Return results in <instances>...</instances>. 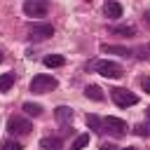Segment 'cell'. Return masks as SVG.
Instances as JSON below:
<instances>
[{
	"label": "cell",
	"instance_id": "cell-1",
	"mask_svg": "<svg viewBox=\"0 0 150 150\" xmlns=\"http://www.w3.org/2000/svg\"><path fill=\"white\" fill-rule=\"evenodd\" d=\"M91 68H94L98 75L110 77V80H117V77H122V75H124V70H122V66H120V63H112V61H105V59H96V61L91 63Z\"/></svg>",
	"mask_w": 150,
	"mask_h": 150
},
{
	"label": "cell",
	"instance_id": "cell-2",
	"mask_svg": "<svg viewBox=\"0 0 150 150\" xmlns=\"http://www.w3.org/2000/svg\"><path fill=\"white\" fill-rule=\"evenodd\" d=\"M127 131H129L127 122H122V120H117V117H105V120H101V134H110V136H115V138H122Z\"/></svg>",
	"mask_w": 150,
	"mask_h": 150
},
{
	"label": "cell",
	"instance_id": "cell-3",
	"mask_svg": "<svg viewBox=\"0 0 150 150\" xmlns=\"http://www.w3.org/2000/svg\"><path fill=\"white\" fill-rule=\"evenodd\" d=\"M7 131L12 134V136H19V134H30L33 131V124H30V120H26V117H21V115H12L9 120H7Z\"/></svg>",
	"mask_w": 150,
	"mask_h": 150
},
{
	"label": "cell",
	"instance_id": "cell-4",
	"mask_svg": "<svg viewBox=\"0 0 150 150\" xmlns=\"http://www.w3.org/2000/svg\"><path fill=\"white\" fill-rule=\"evenodd\" d=\"M52 89H56V77H52V75H35L30 80V91L33 94H47Z\"/></svg>",
	"mask_w": 150,
	"mask_h": 150
},
{
	"label": "cell",
	"instance_id": "cell-5",
	"mask_svg": "<svg viewBox=\"0 0 150 150\" xmlns=\"http://www.w3.org/2000/svg\"><path fill=\"white\" fill-rule=\"evenodd\" d=\"M23 12L30 19H40V16H45L49 12V2L47 0H26L23 2Z\"/></svg>",
	"mask_w": 150,
	"mask_h": 150
},
{
	"label": "cell",
	"instance_id": "cell-6",
	"mask_svg": "<svg viewBox=\"0 0 150 150\" xmlns=\"http://www.w3.org/2000/svg\"><path fill=\"white\" fill-rule=\"evenodd\" d=\"M110 94H112V101H115L120 108H129V105H136V103H138V96H136V94H131L129 89L115 87Z\"/></svg>",
	"mask_w": 150,
	"mask_h": 150
},
{
	"label": "cell",
	"instance_id": "cell-7",
	"mask_svg": "<svg viewBox=\"0 0 150 150\" xmlns=\"http://www.w3.org/2000/svg\"><path fill=\"white\" fill-rule=\"evenodd\" d=\"M54 35V26L52 23H30L28 26V38L30 40H49Z\"/></svg>",
	"mask_w": 150,
	"mask_h": 150
},
{
	"label": "cell",
	"instance_id": "cell-8",
	"mask_svg": "<svg viewBox=\"0 0 150 150\" xmlns=\"http://www.w3.org/2000/svg\"><path fill=\"white\" fill-rule=\"evenodd\" d=\"M101 52H105V54H117V56H127V59L134 56V52H131L129 47H122V45H108V42L101 45Z\"/></svg>",
	"mask_w": 150,
	"mask_h": 150
},
{
	"label": "cell",
	"instance_id": "cell-9",
	"mask_svg": "<svg viewBox=\"0 0 150 150\" xmlns=\"http://www.w3.org/2000/svg\"><path fill=\"white\" fill-rule=\"evenodd\" d=\"M54 120H56L59 124H63V127H70V122H73V110H70L68 105H59V108L54 110Z\"/></svg>",
	"mask_w": 150,
	"mask_h": 150
},
{
	"label": "cell",
	"instance_id": "cell-10",
	"mask_svg": "<svg viewBox=\"0 0 150 150\" xmlns=\"http://www.w3.org/2000/svg\"><path fill=\"white\" fill-rule=\"evenodd\" d=\"M103 14H105L108 19H120V16H122V5L115 2V0H105V2H103Z\"/></svg>",
	"mask_w": 150,
	"mask_h": 150
},
{
	"label": "cell",
	"instance_id": "cell-11",
	"mask_svg": "<svg viewBox=\"0 0 150 150\" xmlns=\"http://www.w3.org/2000/svg\"><path fill=\"white\" fill-rule=\"evenodd\" d=\"M61 143H63L61 136H47V138L40 141V148H42V150H59Z\"/></svg>",
	"mask_w": 150,
	"mask_h": 150
},
{
	"label": "cell",
	"instance_id": "cell-12",
	"mask_svg": "<svg viewBox=\"0 0 150 150\" xmlns=\"http://www.w3.org/2000/svg\"><path fill=\"white\" fill-rule=\"evenodd\" d=\"M84 96H87L89 101H103V91H101L98 84H87V87H84Z\"/></svg>",
	"mask_w": 150,
	"mask_h": 150
},
{
	"label": "cell",
	"instance_id": "cell-13",
	"mask_svg": "<svg viewBox=\"0 0 150 150\" xmlns=\"http://www.w3.org/2000/svg\"><path fill=\"white\" fill-rule=\"evenodd\" d=\"M14 82H16V73H5V75H0V91H9L12 87H14Z\"/></svg>",
	"mask_w": 150,
	"mask_h": 150
},
{
	"label": "cell",
	"instance_id": "cell-14",
	"mask_svg": "<svg viewBox=\"0 0 150 150\" xmlns=\"http://www.w3.org/2000/svg\"><path fill=\"white\" fill-rule=\"evenodd\" d=\"M108 30L115 33V35H124V38H134L136 35V28L134 26H110Z\"/></svg>",
	"mask_w": 150,
	"mask_h": 150
},
{
	"label": "cell",
	"instance_id": "cell-15",
	"mask_svg": "<svg viewBox=\"0 0 150 150\" xmlns=\"http://www.w3.org/2000/svg\"><path fill=\"white\" fill-rule=\"evenodd\" d=\"M63 63H66V59H63L61 54H47V56H45V66H47V68H61Z\"/></svg>",
	"mask_w": 150,
	"mask_h": 150
},
{
	"label": "cell",
	"instance_id": "cell-16",
	"mask_svg": "<svg viewBox=\"0 0 150 150\" xmlns=\"http://www.w3.org/2000/svg\"><path fill=\"white\" fill-rule=\"evenodd\" d=\"M23 112L30 117H40L42 115V105L40 103H23Z\"/></svg>",
	"mask_w": 150,
	"mask_h": 150
},
{
	"label": "cell",
	"instance_id": "cell-17",
	"mask_svg": "<svg viewBox=\"0 0 150 150\" xmlns=\"http://www.w3.org/2000/svg\"><path fill=\"white\" fill-rule=\"evenodd\" d=\"M134 56H138V59H143V61H150V45L136 47V49H134Z\"/></svg>",
	"mask_w": 150,
	"mask_h": 150
},
{
	"label": "cell",
	"instance_id": "cell-18",
	"mask_svg": "<svg viewBox=\"0 0 150 150\" xmlns=\"http://www.w3.org/2000/svg\"><path fill=\"white\" fill-rule=\"evenodd\" d=\"M89 143V134H82V136H77L75 141H73V145H70V150H82L84 145Z\"/></svg>",
	"mask_w": 150,
	"mask_h": 150
},
{
	"label": "cell",
	"instance_id": "cell-19",
	"mask_svg": "<svg viewBox=\"0 0 150 150\" xmlns=\"http://www.w3.org/2000/svg\"><path fill=\"white\" fill-rule=\"evenodd\" d=\"M84 120H87V127H89L91 131H101V120H98L96 115H87Z\"/></svg>",
	"mask_w": 150,
	"mask_h": 150
},
{
	"label": "cell",
	"instance_id": "cell-20",
	"mask_svg": "<svg viewBox=\"0 0 150 150\" xmlns=\"http://www.w3.org/2000/svg\"><path fill=\"white\" fill-rule=\"evenodd\" d=\"M134 134H138V136H143V138H148V136H150V124H145V122H141V124H136V127H134Z\"/></svg>",
	"mask_w": 150,
	"mask_h": 150
},
{
	"label": "cell",
	"instance_id": "cell-21",
	"mask_svg": "<svg viewBox=\"0 0 150 150\" xmlns=\"http://www.w3.org/2000/svg\"><path fill=\"white\" fill-rule=\"evenodd\" d=\"M2 150H21V143H16V141H5V143H2Z\"/></svg>",
	"mask_w": 150,
	"mask_h": 150
},
{
	"label": "cell",
	"instance_id": "cell-22",
	"mask_svg": "<svg viewBox=\"0 0 150 150\" xmlns=\"http://www.w3.org/2000/svg\"><path fill=\"white\" fill-rule=\"evenodd\" d=\"M141 89L145 94H150V77H141Z\"/></svg>",
	"mask_w": 150,
	"mask_h": 150
},
{
	"label": "cell",
	"instance_id": "cell-23",
	"mask_svg": "<svg viewBox=\"0 0 150 150\" xmlns=\"http://www.w3.org/2000/svg\"><path fill=\"white\" fill-rule=\"evenodd\" d=\"M101 150H117V148H115V145H110V143H103V145H101Z\"/></svg>",
	"mask_w": 150,
	"mask_h": 150
},
{
	"label": "cell",
	"instance_id": "cell-24",
	"mask_svg": "<svg viewBox=\"0 0 150 150\" xmlns=\"http://www.w3.org/2000/svg\"><path fill=\"white\" fill-rule=\"evenodd\" d=\"M143 21H145V26L150 28V12H145V14H143Z\"/></svg>",
	"mask_w": 150,
	"mask_h": 150
},
{
	"label": "cell",
	"instance_id": "cell-25",
	"mask_svg": "<svg viewBox=\"0 0 150 150\" xmlns=\"http://www.w3.org/2000/svg\"><path fill=\"white\" fill-rule=\"evenodd\" d=\"M124 150H138V148H134V145H129V148H124Z\"/></svg>",
	"mask_w": 150,
	"mask_h": 150
},
{
	"label": "cell",
	"instance_id": "cell-26",
	"mask_svg": "<svg viewBox=\"0 0 150 150\" xmlns=\"http://www.w3.org/2000/svg\"><path fill=\"white\" fill-rule=\"evenodd\" d=\"M2 59H5V54H2V52H0V61H2Z\"/></svg>",
	"mask_w": 150,
	"mask_h": 150
},
{
	"label": "cell",
	"instance_id": "cell-27",
	"mask_svg": "<svg viewBox=\"0 0 150 150\" xmlns=\"http://www.w3.org/2000/svg\"><path fill=\"white\" fill-rule=\"evenodd\" d=\"M148 115H150V110H148Z\"/></svg>",
	"mask_w": 150,
	"mask_h": 150
}]
</instances>
